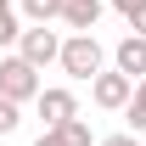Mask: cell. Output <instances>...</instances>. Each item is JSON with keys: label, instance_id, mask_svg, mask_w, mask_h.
<instances>
[{"label": "cell", "instance_id": "obj_3", "mask_svg": "<svg viewBox=\"0 0 146 146\" xmlns=\"http://www.w3.org/2000/svg\"><path fill=\"white\" fill-rule=\"evenodd\" d=\"M17 56H28L34 68H51L56 56H62V39H56V28H45V23H28L17 34Z\"/></svg>", "mask_w": 146, "mask_h": 146}, {"label": "cell", "instance_id": "obj_14", "mask_svg": "<svg viewBox=\"0 0 146 146\" xmlns=\"http://www.w3.org/2000/svg\"><path fill=\"white\" fill-rule=\"evenodd\" d=\"M96 146H141V135H135V129H124V135H107V141H96Z\"/></svg>", "mask_w": 146, "mask_h": 146}, {"label": "cell", "instance_id": "obj_7", "mask_svg": "<svg viewBox=\"0 0 146 146\" xmlns=\"http://www.w3.org/2000/svg\"><path fill=\"white\" fill-rule=\"evenodd\" d=\"M62 23H68L73 34H90L96 23H101V0H62Z\"/></svg>", "mask_w": 146, "mask_h": 146}, {"label": "cell", "instance_id": "obj_11", "mask_svg": "<svg viewBox=\"0 0 146 146\" xmlns=\"http://www.w3.org/2000/svg\"><path fill=\"white\" fill-rule=\"evenodd\" d=\"M112 11H118L135 34H146V0H112Z\"/></svg>", "mask_w": 146, "mask_h": 146}, {"label": "cell", "instance_id": "obj_5", "mask_svg": "<svg viewBox=\"0 0 146 146\" xmlns=\"http://www.w3.org/2000/svg\"><path fill=\"white\" fill-rule=\"evenodd\" d=\"M34 112L45 118V129H56L62 118H73V112H79V96H73V90H62V84H51V90L39 84V96H34Z\"/></svg>", "mask_w": 146, "mask_h": 146}, {"label": "cell", "instance_id": "obj_13", "mask_svg": "<svg viewBox=\"0 0 146 146\" xmlns=\"http://www.w3.org/2000/svg\"><path fill=\"white\" fill-rule=\"evenodd\" d=\"M17 124H23V107H17V101H6V96H0V135H11Z\"/></svg>", "mask_w": 146, "mask_h": 146}, {"label": "cell", "instance_id": "obj_6", "mask_svg": "<svg viewBox=\"0 0 146 146\" xmlns=\"http://www.w3.org/2000/svg\"><path fill=\"white\" fill-rule=\"evenodd\" d=\"M112 68L129 73V79H146V34H135V28H129V34L118 39V51H112Z\"/></svg>", "mask_w": 146, "mask_h": 146}, {"label": "cell", "instance_id": "obj_16", "mask_svg": "<svg viewBox=\"0 0 146 146\" xmlns=\"http://www.w3.org/2000/svg\"><path fill=\"white\" fill-rule=\"evenodd\" d=\"M0 6H11V0H0Z\"/></svg>", "mask_w": 146, "mask_h": 146}, {"label": "cell", "instance_id": "obj_1", "mask_svg": "<svg viewBox=\"0 0 146 146\" xmlns=\"http://www.w3.org/2000/svg\"><path fill=\"white\" fill-rule=\"evenodd\" d=\"M101 56H107V51H101V39H96V34H68V39H62L56 68L68 73V79H79V84H90L96 73H101Z\"/></svg>", "mask_w": 146, "mask_h": 146}, {"label": "cell", "instance_id": "obj_9", "mask_svg": "<svg viewBox=\"0 0 146 146\" xmlns=\"http://www.w3.org/2000/svg\"><path fill=\"white\" fill-rule=\"evenodd\" d=\"M56 135H62V146H90V124L73 112V118H62L56 124Z\"/></svg>", "mask_w": 146, "mask_h": 146}, {"label": "cell", "instance_id": "obj_10", "mask_svg": "<svg viewBox=\"0 0 146 146\" xmlns=\"http://www.w3.org/2000/svg\"><path fill=\"white\" fill-rule=\"evenodd\" d=\"M23 17L28 23H56L62 17V0H23Z\"/></svg>", "mask_w": 146, "mask_h": 146}, {"label": "cell", "instance_id": "obj_8", "mask_svg": "<svg viewBox=\"0 0 146 146\" xmlns=\"http://www.w3.org/2000/svg\"><path fill=\"white\" fill-rule=\"evenodd\" d=\"M124 118H129L135 135H146V79H135V90H129V101H124Z\"/></svg>", "mask_w": 146, "mask_h": 146}, {"label": "cell", "instance_id": "obj_12", "mask_svg": "<svg viewBox=\"0 0 146 146\" xmlns=\"http://www.w3.org/2000/svg\"><path fill=\"white\" fill-rule=\"evenodd\" d=\"M17 34H23L17 11H11V6H0V51H6V45H17Z\"/></svg>", "mask_w": 146, "mask_h": 146}, {"label": "cell", "instance_id": "obj_2", "mask_svg": "<svg viewBox=\"0 0 146 146\" xmlns=\"http://www.w3.org/2000/svg\"><path fill=\"white\" fill-rule=\"evenodd\" d=\"M0 96L17 101V107L39 96V68L28 62V56H0Z\"/></svg>", "mask_w": 146, "mask_h": 146}, {"label": "cell", "instance_id": "obj_4", "mask_svg": "<svg viewBox=\"0 0 146 146\" xmlns=\"http://www.w3.org/2000/svg\"><path fill=\"white\" fill-rule=\"evenodd\" d=\"M129 90H135V79H129V73H118V68L90 79V101H96V107H107V112H124Z\"/></svg>", "mask_w": 146, "mask_h": 146}, {"label": "cell", "instance_id": "obj_15", "mask_svg": "<svg viewBox=\"0 0 146 146\" xmlns=\"http://www.w3.org/2000/svg\"><path fill=\"white\" fill-rule=\"evenodd\" d=\"M34 146H62V135H56V129H45V135H39Z\"/></svg>", "mask_w": 146, "mask_h": 146}]
</instances>
